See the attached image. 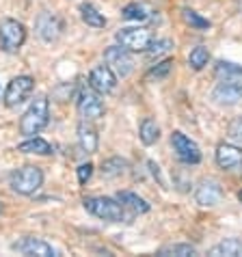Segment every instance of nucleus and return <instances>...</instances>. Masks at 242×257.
Returning a JSON list of instances; mask_svg holds the SVG:
<instances>
[{
    "label": "nucleus",
    "mask_w": 242,
    "mask_h": 257,
    "mask_svg": "<svg viewBox=\"0 0 242 257\" xmlns=\"http://www.w3.org/2000/svg\"><path fill=\"white\" fill-rule=\"evenodd\" d=\"M91 175H93V164H91V162H84V164L78 167V182H80L82 186L91 180Z\"/></svg>",
    "instance_id": "31"
},
{
    "label": "nucleus",
    "mask_w": 242,
    "mask_h": 257,
    "mask_svg": "<svg viewBox=\"0 0 242 257\" xmlns=\"http://www.w3.org/2000/svg\"><path fill=\"white\" fill-rule=\"evenodd\" d=\"M117 41L121 48H126L128 52H145L147 46L152 44V33L147 28L132 26V28H121L117 33Z\"/></svg>",
    "instance_id": "5"
},
{
    "label": "nucleus",
    "mask_w": 242,
    "mask_h": 257,
    "mask_svg": "<svg viewBox=\"0 0 242 257\" xmlns=\"http://www.w3.org/2000/svg\"><path fill=\"white\" fill-rule=\"evenodd\" d=\"M78 145L84 154H95L97 152V132L93 125H89L87 121H82L78 125Z\"/></svg>",
    "instance_id": "16"
},
{
    "label": "nucleus",
    "mask_w": 242,
    "mask_h": 257,
    "mask_svg": "<svg viewBox=\"0 0 242 257\" xmlns=\"http://www.w3.org/2000/svg\"><path fill=\"white\" fill-rule=\"evenodd\" d=\"M18 152H22V154H37V156H50V154H52V145H50L48 141L39 139V137H31L28 141L20 143Z\"/></svg>",
    "instance_id": "19"
},
{
    "label": "nucleus",
    "mask_w": 242,
    "mask_h": 257,
    "mask_svg": "<svg viewBox=\"0 0 242 257\" xmlns=\"http://www.w3.org/2000/svg\"><path fill=\"white\" fill-rule=\"evenodd\" d=\"M212 99L220 106H231L242 102V80H223L212 91Z\"/></svg>",
    "instance_id": "10"
},
{
    "label": "nucleus",
    "mask_w": 242,
    "mask_h": 257,
    "mask_svg": "<svg viewBox=\"0 0 242 257\" xmlns=\"http://www.w3.org/2000/svg\"><path fill=\"white\" fill-rule=\"evenodd\" d=\"M26 41V28L22 22L11 18L0 20V50L3 52H18Z\"/></svg>",
    "instance_id": "4"
},
{
    "label": "nucleus",
    "mask_w": 242,
    "mask_h": 257,
    "mask_svg": "<svg viewBox=\"0 0 242 257\" xmlns=\"http://www.w3.org/2000/svg\"><path fill=\"white\" fill-rule=\"evenodd\" d=\"M117 201L124 205V208L132 210L134 214H145V212H149V203L145 201L143 197H139L137 192L121 190V192H117Z\"/></svg>",
    "instance_id": "17"
},
{
    "label": "nucleus",
    "mask_w": 242,
    "mask_h": 257,
    "mask_svg": "<svg viewBox=\"0 0 242 257\" xmlns=\"http://www.w3.org/2000/svg\"><path fill=\"white\" fill-rule=\"evenodd\" d=\"M216 164L225 171H242V147L220 143L216 147Z\"/></svg>",
    "instance_id": "12"
},
{
    "label": "nucleus",
    "mask_w": 242,
    "mask_h": 257,
    "mask_svg": "<svg viewBox=\"0 0 242 257\" xmlns=\"http://www.w3.org/2000/svg\"><path fill=\"white\" fill-rule=\"evenodd\" d=\"M11 251L22 253V255H37V257H52V255H56V251L48 244V242L39 240V238H31V235L18 240V242H13Z\"/></svg>",
    "instance_id": "14"
},
{
    "label": "nucleus",
    "mask_w": 242,
    "mask_h": 257,
    "mask_svg": "<svg viewBox=\"0 0 242 257\" xmlns=\"http://www.w3.org/2000/svg\"><path fill=\"white\" fill-rule=\"evenodd\" d=\"M214 71L218 78H225V80H242V65H236V63L218 61Z\"/></svg>",
    "instance_id": "22"
},
{
    "label": "nucleus",
    "mask_w": 242,
    "mask_h": 257,
    "mask_svg": "<svg viewBox=\"0 0 242 257\" xmlns=\"http://www.w3.org/2000/svg\"><path fill=\"white\" fill-rule=\"evenodd\" d=\"M89 87L97 93H110L117 87V74L108 65H97L89 74Z\"/></svg>",
    "instance_id": "11"
},
{
    "label": "nucleus",
    "mask_w": 242,
    "mask_h": 257,
    "mask_svg": "<svg viewBox=\"0 0 242 257\" xmlns=\"http://www.w3.org/2000/svg\"><path fill=\"white\" fill-rule=\"evenodd\" d=\"M104 61L112 71L117 74V78H128L134 71V61L130 52L121 46H110L104 50Z\"/></svg>",
    "instance_id": "6"
},
{
    "label": "nucleus",
    "mask_w": 242,
    "mask_h": 257,
    "mask_svg": "<svg viewBox=\"0 0 242 257\" xmlns=\"http://www.w3.org/2000/svg\"><path fill=\"white\" fill-rule=\"evenodd\" d=\"M227 137H229L233 143H240L242 145V117H236L227 127Z\"/></svg>",
    "instance_id": "30"
},
{
    "label": "nucleus",
    "mask_w": 242,
    "mask_h": 257,
    "mask_svg": "<svg viewBox=\"0 0 242 257\" xmlns=\"http://www.w3.org/2000/svg\"><path fill=\"white\" fill-rule=\"evenodd\" d=\"M171 145H173L175 156L184 164H199L201 162V149H199L197 143L190 141L184 132L175 130L173 134H171Z\"/></svg>",
    "instance_id": "7"
},
{
    "label": "nucleus",
    "mask_w": 242,
    "mask_h": 257,
    "mask_svg": "<svg viewBox=\"0 0 242 257\" xmlns=\"http://www.w3.org/2000/svg\"><path fill=\"white\" fill-rule=\"evenodd\" d=\"M126 169H128V160L117 158V156L102 162V175L104 177H117L121 173H126Z\"/></svg>",
    "instance_id": "25"
},
{
    "label": "nucleus",
    "mask_w": 242,
    "mask_h": 257,
    "mask_svg": "<svg viewBox=\"0 0 242 257\" xmlns=\"http://www.w3.org/2000/svg\"><path fill=\"white\" fill-rule=\"evenodd\" d=\"M37 33H39V37L44 39V41H56L61 37V31H63V24H61V20L54 16V13H48L44 11L41 16L37 18Z\"/></svg>",
    "instance_id": "15"
},
{
    "label": "nucleus",
    "mask_w": 242,
    "mask_h": 257,
    "mask_svg": "<svg viewBox=\"0 0 242 257\" xmlns=\"http://www.w3.org/2000/svg\"><path fill=\"white\" fill-rule=\"evenodd\" d=\"M0 212H3V203H0Z\"/></svg>",
    "instance_id": "34"
},
{
    "label": "nucleus",
    "mask_w": 242,
    "mask_h": 257,
    "mask_svg": "<svg viewBox=\"0 0 242 257\" xmlns=\"http://www.w3.org/2000/svg\"><path fill=\"white\" fill-rule=\"evenodd\" d=\"M41 186H44V171L39 167L26 164V167L11 173V188L18 195H35Z\"/></svg>",
    "instance_id": "2"
},
{
    "label": "nucleus",
    "mask_w": 242,
    "mask_h": 257,
    "mask_svg": "<svg viewBox=\"0 0 242 257\" xmlns=\"http://www.w3.org/2000/svg\"><path fill=\"white\" fill-rule=\"evenodd\" d=\"M210 63V52H208V48H203V46H197L190 50V54H188V65L193 67V69H203L205 65Z\"/></svg>",
    "instance_id": "26"
},
{
    "label": "nucleus",
    "mask_w": 242,
    "mask_h": 257,
    "mask_svg": "<svg viewBox=\"0 0 242 257\" xmlns=\"http://www.w3.org/2000/svg\"><path fill=\"white\" fill-rule=\"evenodd\" d=\"M84 210L89 214H93L95 218L108 220V223H121L124 220V205L117 199L110 197H87L82 201Z\"/></svg>",
    "instance_id": "3"
},
{
    "label": "nucleus",
    "mask_w": 242,
    "mask_h": 257,
    "mask_svg": "<svg viewBox=\"0 0 242 257\" xmlns=\"http://www.w3.org/2000/svg\"><path fill=\"white\" fill-rule=\"evenodd\" d=\"M121 16H124V20H130V22H143V20H147V9L139 3H130L124 7Z\"/></svg>",
    "instance_id": "27"
},
{
    "label": "nucleus",
    "mask_w": 242,
    "mask_h": 257,
    "mask_svg": "<svg viewBox=\"0 0 242 257\" xmlns=\"http://www.w3.org/2000/svg\"><path fill=\"white\" fill-rule=\"evenodd\" d=\"M171 48H173V41L171 39H156L147 46V52H149V56H160V54L169 52Z\"/></svg>",
    "instance_id": "29"
},
{
    "label": "nucleus",
    "mask_w": 242,
    "mask_h": 257,
    "mask_svg": "<svg viewBox=\"0 0 242 257\" xmlns=\"http://www.w3.org/2000/svg\"><path fill=\"white\" fill-rule=\"evenodd\" d=\"M171 67H173V61L171 59H165L162 63H158V65H154L152 69L145 74V80H162V78H167L169 76V71H171Z\"/></svg>",
    "instance_id": "28"
},
{
    "label": "nucleus",
    "mask_w": 242,
    "mask_h": 257,
    "mask_svg": "<svg viewBox=\"0 0 242 257\" xmlns=\"http://www.w3.org/2000/svg\"><path fill=\"white\" fill-rule=\"evenodd\" d=\"M208 255H212V257H242V240H236V238L223 240L212 246Z\"/></svg>",
    "instance_id": "18"
},
{
    "label": "nucleus",
    "mask_w": 242,
    "mask_h": 257,
    "mask_svg": "<svg viewBox=\"0 0 242 257\" xmlns=\"http://www.w3.org/2000/svg\"><path fill=\"white\" fill-rule=\"evenodd\" d=\"M158 255L162 257H171V255H175V257H190V255H197V248L193 244H186V242H180V244H167V246H162Z\"/></svg>",
    "instance_id": "23"
},
{
    "label": "nucleus",
    "mask_w": 242,
    "mask_h": 257,
    "mask_svg": "<svg viewBox=\"0 0 242 257\" xmlns=\"http://www.w3.org/2000/svg\"><path fill=\"white\" fill-rule=\"evenodd\" d=\"M147 167H149V169H152V173H154V177H158V180H160V184H162V186H165V180H162V175H160V167H158V164H156V162H152V160H149V162H147Z\"/></svg>",
    "instance_id": "32"
},
{
    "label": "nucleus",
    "mask_w": 242,
    "mask_h": 257,
    "mask_svg": "<svg viewBox=\"0 0 242 257\" xmlns=\"http://www.w3.org/2000/svg\"><path fill=\"white\" fill-rule=\"evenodd\" d=\"M182 20L186 22L190 28H197V31H208V28L212 26L210 20H205L203 16H199V13L195 9H182Z\"/></svg>",
    "instance_id": "24"
},
{
    "label": "nucleus",
    "mask_w": 242,
    "mask_h": 257,
    "mask_svg": "<svg viewBox=\"0 0 242 257\" xmlns=\"http://www.w3.org/2000/svg\"><path fill=\"white\" fill-rule=\"evenodd\" d=\"M238 199H240V203H242V190L238 192Z\"/></svg>",
    "instance_id": "33"
},
{
    "label": "nucleus",
    "mask_w": 242,
    "mask_h": 257,
    "mask_svg": "<svg viewBox=\"0 0 242 257\" xmlns=\"http://www.w3.org/2000/svg\"><path fill=\"white\" fill-rule=\"evenodd\" d=\"M80 18L82 22L91 26V28H104L106 26V18L99 13L93 5H82L80 7Z\"/></svg>",
    "instance_id": "21"
},
{
    "label": "nucleus",
    "mask_w": 242,
    "mask_h": 257,
    "mask_svg": "<svg viewBox=\"0 0 242 257\" xmlns=\"http://www.w3.org/2000/svg\"><path fill=\"white\" fill-rule=\"evenodd\" d=\"M78 112H80L82 121H97L106 115V106L99 99L97 91H87L84 89L78 95Z\"/></svg>",
    "instance_id": "9"
},
{
    "label": "nucleus",
    "mask_w": 242,
    "mask_h": 257,
    "mask_svg": "<svg viewBox=\"0 0 242 257\" xmlns=\"http://www.w3.org/2000/svg\"><path fill=\"white\" fill-rule=\"evenodd\" d=\"M35 89V80L31 76H18L7 84V91H5V104L9 108H16L24 102V99L33 93Z\"/></svg>",
    "instance_id": "8"
},
{
    "label": "nucleus",
    "mask_w": 242,
    "mask_h": 257,
    "mask_svg": "<svg viewBox=\"0 0 242 257\" xmlns=\"http://www.w3.org/2000/svg\"><path fill=\"white\" fill-rule=\"evenodd\" d=\"M195 201L203 208H214L223 201V188L216 180H203L195 190Z\"/></svg>",
    "instance_id": "13"
},
{
    "label": "nucleus",
    "mask_w": 242,
    "mask_h": 257,
    "mask_svg": "<svg viewBox=\"0 0 242 257\" xmlns=\"http://www.w3.org/2000/svg\"><path fill=\"white\" fill-rule=\"evenodd\" d=\"M50 121V102L46 95H39L33 99V104L28 106V110L20 119V132L24 137H35L39 134Z\"/></svg>",
    "instance_id": "1"
},
{
    "label": "nucleus",
    "mask_w": 242,
    "mask_h": 257,
    "mask_svg": "<svg viewBox=\"0 0 242 257\" xmlns=\"http://www.w3.org/2000/svg\"><path fill=\"white\" fill-rule=\"evenodd\" d=\"M139 137H141V143L143 145H154V143H158L160 139V125L156 123L154 119H143V123H141V130H139Z\"/></svg>",
    "instance_id": "20"
}]
</instances>
